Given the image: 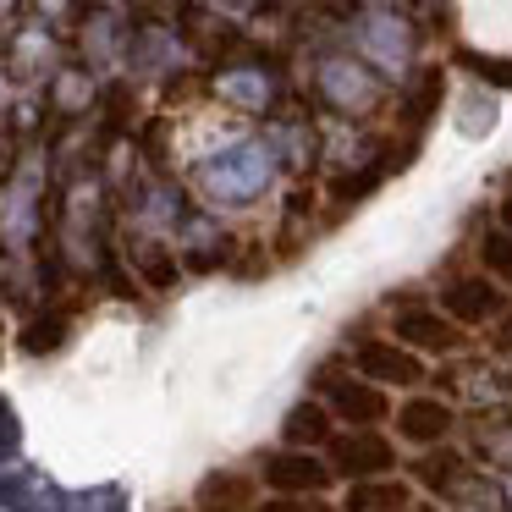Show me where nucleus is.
<instances>
[{"instance_id": "nucleus-16", "label": "nucleus", "mask_w": 512, "mask_h": 512, "mask_svg": "<svg viewBox=\"0 0 512 512\" xmlns=\"http://www.w3.org/2000/svg\"><path fill=\"white\" fill-rule=\"evenodd\" d=\"M397 336L413 347V353H452V347L463 342L452 314H435V309H402L397 314Z\"/></svg>"}, {"instance_id": "nucleus-37", "label": "nucleus", "mask_w": 512, "mask_h": 512, "mask_svg": "<svg viewBox=\"0 0 512 512\" xmlns=\"http://www.w3.org/2000/svg\"><path fill=\"white\" fill-rule=\"evenodd\" d=\"M155 6H160V12H177V0H155Z\"/></svg>"}, {"instance_id": "nucleus-7", "label": "nucleus", "mask_w": 512, "mask_h": 512, "mask_svg": "<svg viewBox=\"0 0 512 512\" xmlns=\"http://www.w3.org/2000/svg\"><path fill=\"white\" fill-rule=\"evenodd\" d=\"M182 67H188V34L171 17L133 23V39H127V72L133 78H177Z\"/></svg>"}, {"instance_id": "nucleus-36", "label": "nucleus", "mask_w": 512, "mask_h": 512, "mask_svg": "<svg viewBox=\"0 0 512 512\" xmlns=\"http://www.w3.org/2000/svg\"><path fill=\"white\" fill-rule=\"evenodd\" d=\"M501 226L512 232V193H507V204H501Z\"/></svg>"}, {"instance_id": "nucleus-30", "label": "nucleus", "mask_w": 512, "mask_h": 512, "mask_svg": "<svg viewBox=\"0 0 512 512\" xmlns=\"http://www.w3.org/2000/svg\"><path fill=\"white\" fill-rule=\"evenodd\" d=\"M28 6H34V17L50 23V28H67V23H78V17L89 12L83 0H28Z\"/></svg>"}, {"instance_id": "nucleus-15", "label": "nucleus", "mask_w": 512, "mask_h": 512, "mask_svg": "<svg viewBox=\"0 0 512 512\" xmlns=\"http://www.w3.org/2000/svg\"><path fill=\"white\" fill-rule=\"evenodd\" d=\"M325 402L342 424H375L386 419V391L375 380H325Z\"/></svg>"}, {"instance_id": "nucleus-34", "label": "nucleus", "mask_w": 512, "mask_h": 512, "mask_svg": "<svg viewBox=\"0 0 512 512\" xmlns=\"http://www.w3.org/2000/svg\"><path fill=\"white\" fill-rule=\"evenodd\" d=\"M210 6H215L221 17H254L259 6H265V0H210Z\"/></svg>"}, {"instance_id": "nucleus-11", "label": "nucleus", "mask_w": 512, "mask_h": 512, "mask_svg": "<svg viewBox=\"0 0 512 512\" xmlns=\"http://www.w3.org/2000/svg\"><path fill=\"white\" fill-rule=\"evenodd\" d=\"M336 468L314 457V446H292V452H276L265 463V485L281 490V496H320L331 485Z\"/></svg>"}, {"instance_id": "nucleus-12", "label": "nucleus", "mask_w": 512, "mask_h": 512, "mask_svg": "<svg viewBox=\"0 0 512 512\" xmlns=\"http://www.w3.org/2000/svg\"><path fill=\"white\" fill-rule=\"evenodd\" d=\"M100 72L83 67V61H61L56 78L45 83V111L61 116V122H78V116H89L94 105H100Z\"/></svg>"}, {"instance_id": "nucleus-40", "label": "nucleus", "mask_w": 512, "mask_h": 512, "mask_svg": "<svg viewBox=\"0 0 512 512\" xmlns=\"http://www.w3.org/2000/svg\"><path fill=\"white\" fill-rule=\"evenodd\" d=\"M0 155H6V149H0ZM0 166H6V160H0Z\"/></svg>"}, {"instance_id": "nucleus-1", "label": "nucleus", "mask_w": 512, "mask_h": 512, "mask_svg": "<svg viewBox=\"0 0 512 512\" xmlns=\"http://www.w3.org/2000/svg\"><path fill=\"white\" fill-rule=\"evenodd\" d=\"M281 171L287 166H281L276 144L265 133H237L193 166V188L204 193L210 210H248V204H259L276 188Z\"/></svg>"}, {"instance_id": "nucleus-3", "label": "nucleus", "mask_w": 512, "mask_h": 512, "mask_svg": "<svg viewBox=\"0 0 512 512\" xmlns=\"http://www.w3.org/2000/svg\"><path fill=\"white\" fill-rule=\"evenodd\" d=\"M347 50L353 56H364L369 67L380 72V78L402 83L413 78V56H419V28H413V17L402 12V6H386V0H369V6H358L353 17H347Z\"/></svg>"}, {"instance_id": "nucleus-19", "label": "nucleus", "mask_w": 512, "mask_h": 512, "mask_svg": "<svg viewBox=\"0 0 512 512\" xmlns=\"http://www.w3.org/2000/svg\"><path fill=\"white\" fill-rule=\"evenodd\" d=\"M0 501L12 512H67V501H61V490L50 485L39 468H23V474L0 479Z\"/></svg>"}, {"instance_id": "nucleus-8", "label": "nucleus", "mask_w": 512, "mask_h": 512, "mask_svg": "<svg viewBox=\"0 0 512 512\" xmlns=\"http://www.w3.org/2000/svg\"><path fill=\"white\" fill-rule=\"evenodd\" d=\"M61 61H67L61 56V28L39 23V17L6 28V72H12L17 83H39V89H45Z\"/></svg>"}, {"instance_id": "nucleus-29", "label": "nucleus", "mask_w": 512, "mask_h": 512, "mask_svg": "<svg viewBox=\"0 0 512 512\" xmlns=\"http://www.w3.org/2000/svg\"><path fill=\"white\" fill-rule=\"evenodd\" d=\"M463 67L474 72L479 83H490V89H512V61H501V56H474V50H463Z\"/></svg>"}, {"instance_id": "nucleus-6", "label": "nucleus", "mask_w": 512, "mask_h": 512, "mask_svg": "<svg viewBox=\"0 0 512 512\" xmlns=\"http://www.w3.org/2000/svg\"><path fill=\"white\" fill-rule=\"evenodd\" d=\"M127 39H133V12H122V0H100L78 17V50L83 67L94 72H127Z\"/></svg>"}, {"instance_id": "nucleus-20", "label": "nucleus", "mask_w": 512, "mask_h": 512, "mask_svg": "<svg viewBox=\"0 0 512 512\" xmlns=\"http://www.w3.org/2000/svg\"><path fill=\"white\" fill-rule=\"evenodd\" d=\"M397 430H402V441H413V446H435L452 430V408L435 402V397H413L397 408Z\"/></svg>"}, {"instance_id": "nucleus-2", "label": "nucleus", "mask_w": 512, "mask_h": 512, "mask_svg": "<svg viewBox=\"0 0 512 512\" xmlns=\"http://www.w3.org/2000/svg\"><path fill=\"white\" fill-rule=\"evenodd\" d=\"M45 193H50V149L28 144L6 171V188H0V243L12 259H28L34 243L45 237Z\"/></svg>"}, {"instance_id": "nucleus-31", "label": "nucleus", "mask_w": 512, "mask_h": 512, "mask_svg": "<svg viewBox=\"0 0 512 512\" xmlns=\"http://www.w3.org/2000/svg\"><path fill=\"white\" fill-rule=\"evenodd\" d=\"M490 127H496V100H490V94H468V105H463V133L479 138V133H490Z\"/></svg>"}, {"instance_id": "nucleus-24", "label": "nucleus", "mask_w": 512, "mask_h": 512, "mask_svg": "<svg viewBox=\"0 0 512 512\" xmlns=\"http://www.w3.org/2000/svg\"><path fill=\"white\" fill-rule=\"evenodd\" d=\"M441 100H446V72L424 67V72H413V89H408V100H402V116H408L413 127H424L435 111H441Z\"/></svg>"}, {"instance_id": "nucleus-33", "label": "nucleus", "mask_w": 512, "mask_h": 512, "mask_svg": "<svg viewBox=\"0 0 512 512\" xmlns=\"http://www.w3.org/2000/svg\"><path fill=\"white\" fill-rule=\"evenodd\" d=\"M485 452L496 457L501 468H512V430H496V435H485Z\"/></svg>"}, {"instance_id": "nucleus-22", "label": "nucleus", "mask_w": 512, "mask_h": 512, "mask_svg": "<svg viewBox=\"0 0 512 512\" xmlns=\"http://www.w3.org/2000/svg\"><path fill=\"white\" fill-rule=\"evenodd\" d=\"M347 512H408V485L402 479H353Z\"/></svg>"}, {"instance_id": "nucleus-5", "label": "nucleus", "mask_w": 512, "mask_h": 512, "mask_svg": "<svg viewBox=\"0 0 512 512\" xmlns=\"http://www.w3.org/2000/svg\"><path fill=\"white\" fill-rule=\"evenodd\" d=\"M210 89H215L221 105H232V111H243V116H270L281 105V94H287V83H281V72L270 67V61L243 56V61L215 67Z\"/></svg>"}, {"instance_id": "nucleus-14", "label": "nucleus", "mask_w": 512, "mask_h": 512, "mask_svg": "<svg viewBox=\"0 0 512 512\" xmlns=\"http://www.w3.org/2000/svg\"><path fill=\"white\" fill-rule=\"evenodd\" d=\"M353 369L375 386H419L424 380V364L413 347H397V342H364L353 353Z\"/></svg>"}, {"instance_id": "nucleus-35", "label": "nucleus", "mask_w": 512, "mask_h": 512, "mask_svg": "<svg viewBox=\"0 0 512 512\" xmlns=\"http://www.w3.org/2000/svg\"><path fill=\"white\" fill-rule=\"evenodd\" d=\"M28 0H0V28H12L17 23V12H23Z\"/></svg>"}, {"instance_id": "nucleus-39", "label": "nucleus", "mask_w": 512, "mask_h": 512, "mask_svg": "<svg viewBox=\"0 0 512 512\" xmlns=\"http://www.w3.org/2000/svg\"><path fill=\"white\" fill-rule=\"evenodd\" d=\"M507 347H512V325H507Z\"/></svg>"}, {"instance_id": "nucleus-9", "label": "nucleus", "mask_w": 512, "mask_h": 512, "mask_svg": "<svg viewBox=\"0 0 512 512\" xmlns=\"http://www.w3.org/2000/svg\"><path fill=\"white\" fill-rule=\"evenodd\" d=\"M188 215V199H182V182L155 171V177H138L127 188V221L138 226L144 237H166L177 232V221Z\"/></svg>"}, {"instance_id": "nucleus-25", "label": "nucleus", "mask_w": 512, "mask_h": 512, "mask_svg": "<svg viewBox=\"0 0 512 512\" xmlns=\"http://www.w3.org/2000/svg\"><path fill=\"white\" fill-rule=\"evenodd\" d=\"M133 265L144 270V281H149L155 292L177 287V248H160L155 237H144V243L133 248Z\"/></svg>"}, {"instance_id": "nucleus-23", "label": "nucleus", "mask_w": 512, "mask_h": 512, "mask_svg": "<svg viewBox=\"0 0 512 512\" xmlns=\"http://www.w3.org/2000/svg\"><path fill=\"white\" fill-rule=\"evenodd\" d=\"M281 435H287V446H325L331 441V402H298Z\"/></svg>"}, {"instance_id": "nucleus-27", "label": "nucleus", "mask_w": 512, "mask_h": 512, "mask_svg": "<svg viewBox=\"0 0 512 512\" xmlns=\"http://www.w3.org/2000/svg\"><path fill=\"white\" fill-rule=\"evenodd\" d=\"M67 336H72V325L61 320V314H45V320H28L23 347H28V353H61V347H67Z\"/></svg>"}, {"instance_id": "nucleus-28", "label": "nucleus", "mask_w": 512, "mask_h": 512, "mask_svg": "<svg viewBox=\"0 0 512 512\" xmlns=\"http://www.w3.org/2000/svg\"><path fill=\"white\" fill-rule=\"evenodd\" d=\"M479 265L512 287V232L507 226H501V232H485V243H479Z\"/></svg>"}, {"instance_id": "nucleus-18", "label": "nucleus", "mask_w": 512, "mask_h": 512, "mask_svg": "<svg viewBox=\"0 0 512 512\" xmlns=\"http://www.w3.org/2000/svg\"><path fill=\"white\" fill-rule=\"evenodd\" d=\"M446 314H452L457 325H485L501 314V292L490 287L485 276H468V281H452L446 287Z\"/></svg>"}, {"instance_id": "nucleus-10", "label": "nucleus", "mask_w": 512, "mask_h": 512, "mask_svg": "<svg viewBox=\"0 0 512 512\" xmlns=\"http://www.w3.org/2000/svg\"><path fill=\"white\" fill-rule=\"evenodd\" d=\"M171 243H177V254L188 259L193 270H215L226 254H232V237H226V226H221V210H188L177 221V232H171Z\"/></svg>"}, {"instance_id": "nucleus-17", "label": "nucleus", "mask_w": 512, "mask_h": 512, "mask_svg": "<svg viewBox=\"0 0 512 512\" xmlns=\"http://www.w3.org/2000/svg\"><path fill=\"white\" fill-rule=\"evenodd\" d=\"M265 138L276 144V155H281V166L287 171H303L309 160H320L325 155V144H320V133H314L303 116H276V122L265 127Z\"/></svg>"}, {"instance_id": "nucleus-4", "label": "nucleus", "mask_w": 512, "mask_h": 512, "mask_svg": "<svg viewBox=\"0 0 512 512\" xmlns=\"http://www.w3.org/2000/svg\"><path fill=\"white\" fill-rule=\"evenodd\" d=\"M309 89L342 122H364V116H375L386 105V78L353 50H320L309 67Z\"/></svg>"}, {"instance_id": "nucleus-26", "label": "nucleus", "mask_w": 512, "mask_h": 512, "mask_svg": "<svg viewBox=\"0 0 512 512\" xmlns=\"http://www.w3.org/2000/svg\"><path fill=\"white\" fill-rule=\"evenodd\" d=\"M413 474H419V485H430V490H441V496H452V490L468 479V468H463V457H457V452H430L419 468H413Z\"/></svg>"}, {"instance_id": "nucleus-32", "label": "nucleus", "mask_w": 512, "mask_h": 512, "mask_svg": "<svg viewBox=\"0 0 512 512\" xmlns=\"http://www.w3.org/2000/svg\"><path fill=\"white\" fill-rule=\"evenodd\" d=\"M254 512H331L320 496H276V501H265V507H254Z\"/></svg>"}, {"instance_id": "nucleus-21", "label": "nucleus", "mask_w": 512, "mask_h": 512, "mask_svg": "<svg viewBox=\"0 0 512 512\" xmlns=\"http://www.w3.org/2000/svg\"><path fill=\"white\" fill-rule=\"evenodd\" d=\"M199 512H254V479L232 474V468L210 474L199 485Z\"/></svg>"}, {"instance_id": "nucleus-13", "label": "nucleus", "mask_w": 512, "mask_h": 512, "mask_svg": "<svg viewBox=\"0 0 512 512\" xmlns=\"http://www.w3.org/2000/svg\"><path fill=\"white\" fill-rule=\"evenodd\" d=\"M331 468L347 479H375V474H386V468H397V452H391L386 435L358 424L353 435H336L331 441Z\"/></svg>"}, {"instance_id": "nucleus-38", "label": "nucleus", "mask_w": 512, "mask_h": 512, "mask_svg": "<svg viewBox=\"0 0 512 512\" xmlns=\"http://www.w3.org/2000/svg\"><path fill=\"white\" fill-rule=\"evenodd\" d=\"M0 105H6V78H0Z\"/></svg>"}]
</instances>
